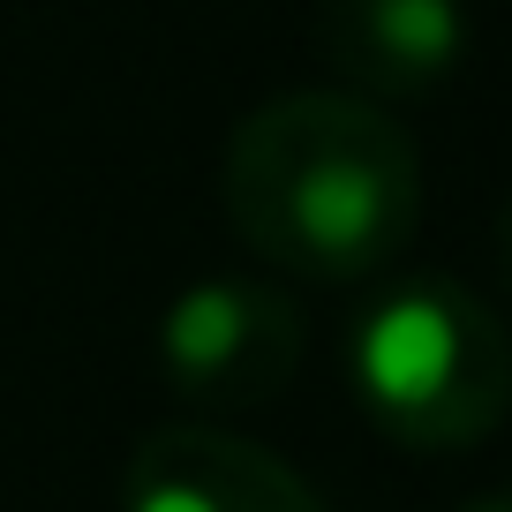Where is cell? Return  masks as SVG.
I'll return each instance as SVG.
<instances>
[{"label": "cell", "instance_id": "cell-1", "mask_svg": "<svg viewBox=\"0 0 512 512\" xmlns=\"http://www.w3.org/2000/svg\"><path fill=\"white\" fill-rule=\"evenodd\" d=\"M219 189L234 234L317 287L392 272L422 226V159L407 128L347 91L264 98L226 144Z\"/></svg>", "mask_w": 512, "mask_h": 512}, {"label": "cell", "instance_id": "cell-2", "mask_svg": "<svg viewBox=\"0 0 512 512\" xmlns=\"http://www.w3.org/2000/svg\"><path fill=\"white\" fill-rule=\"evenodd\" d=\"M362 415L407 452H467L512 415V332L460 279H400L347 339Z\"/></svg>", "mask_w": 512, "mask_h": 512}, {"label": "cell", "instance_id": "cell-3", "mask_svg": "<svg viewBox=\"0 0 512 512\" xmlns=\"http://www.w3.org/2000/svg\"><path fill=\"white\" fill-rule=\"evenodd\" d=\"M302 309L264 279H196L159 317V369L189 407H264L302 369Z\"/></svg>", "mask_w": 512, "mask_h": 512}, {"label": "cell", "instance_id": "cell-4", "mask_svg": "<svg viewBox=\"0 0 512 512\" xmlns=\"http://www.w3.org/2000/svg\"><path fill=\"white\" fill-rule=\"evenodd\" d=\"M121 512H324V505L256 437H234L219 422H174L128 452Z\"/></svg>", "mask_w": 512, "mask_h": 512}, {"label": "cell", "instance_id": "cell-5", "mask_svg": "<svg viewBox=\"0 0 512 512\" xmlns=\"http://www.w3.org/2000/svg\"><path fill=\"white\" fill-rule=\"evenodd\" d=\"M317 53L347 98H430L467 61V0H317Z\"/></svg>", "mask_w": 512, "mask_h": 512}, {"label": "cell", "instance_id": "cell-6", "mask_svg": "<svg viewBox=\"0 0 512 512\" xmlns=\"http://www.w3.org/2000/svg\"><path fill=\"white\" fill-rule=\"evenodd\" d=\"M497 272H505V287H512V189H505V204H497Z\"/></svg>", "mask_w": 512, "mask_h": 512}, {"label": "cell", "instance_id": "cell-7", "mask_svg": "<svg viewBox=\"0 0 512 512\" xmlns=\"http://www.w3.org/2000/svg\"><path fill=\"white\" fill-rule=\"evenodd\" d=\"M467 512H512V490H490V497H475Z\"/></svg>", "mask_w": 512, "mask_h": 512}]
</instances>
